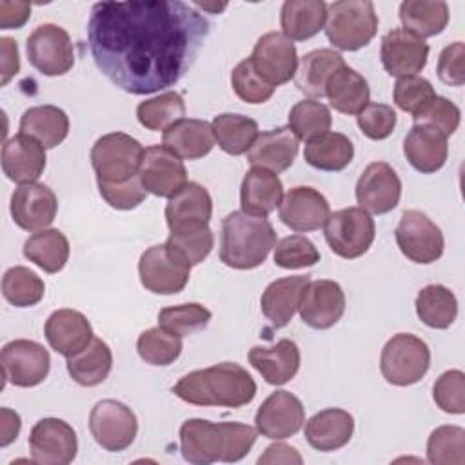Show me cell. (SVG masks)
Listing matches in <instances>:
<instances>
[{"label": "cell", "instance_id": "cell-1", "mask_svg": "<svg viewBox=\"0 0 465 465\" xmlns=\"http://www.w3.org/2000/svg\"><path fill=\"white\" fill-rule=\"evenodd\" d=\"M207 35V18L180 0L98 2L87 22L98 71L131 94L173 87L194 64Z\"/></svg>", "mask_w": 465, "mask_h": 465}, {"label": "cell", "instance_id": "cell-2", "mask_svg": "<svg viewBox=\"0 0 465 465\" xmlns=\"http://www.w3.org/2000/svg\"><path fill=\"white\" fill-rule=\"evenodd\" d=\"M256 436L258 430L245 423L191 418L180 427V450L183 460L194 465L234 463L249 454Z\"/></svg>", "mask_w": 465, "mask_h": 465}, {"label": "cell", "instance_id": "cell-3", "mask_svg": "<svg viewBox=\"0 0 465 465\" xmlns=\"http://www.w3.org/2000/svg\"><path fill=\"white\" fill-rule=\"evenodd\" d=\"M173 392L191 405L238 409L254 400L256 383L242 365L222 361L182 376Z\"/></svg>", "mask_w": 465, "mask_h": 465}, {"label": "cell", "instance_id": "cell-4", "mask_svg": "<svg viewBox=\"0 0 465 465\" xmlns=\"http://www.w3.org/2000/svg\"><path fill=\"white\" fill-rule=\"evenodd\" d=\"M276 245V231L265 216L243 211L229 213L222 222L220 260L238 271L262 265Z\"/></svg>", "mask_w": 465, "mask_h": 465}, {"label": "cell", "instance_id": "cell-5", "mask_svg": "<svg viewBox=\"0 0 465 465\" xmlns=\"http://www.w3.org/2000/svg\"><path fill=\"white\" fill-rule=\"evenodd\" d=\"M378 31V15L369 0H341L327 5L325 35L340 51L365 47Z\"/></svg>", "mask_w": 465, "mask_h": 465}, {"label": "cell", "instance_id": "cell-6", "mask_svg": "<svg viewBox=\"0 0 465 465\" xmlns=\"http://www.w3.org/2000/svg\"><path fill=\"white\" fill-rule=\"evenodd\" d=\"M142 143L125 133H107L91 147V165L98 182L120 183L138 176L143 158Z\"/></svg>", "mask_w": 465, "mask_h": 465}, {"label": "cell", "instance_id": "cell-7", "mask_svg": "<svg viewBox=\"0 0 465 465\" xmlns=\"http://www.w3.org/2000/svg\"><path fill=\"white\" fill-rule=\"evenodd\" d=\"M430 367L427 343L409 332L394 334L387 340L380 356V371L391 385L407 387L418 383Z\"/></svg>", "mask_w": 465, "mask_h": 465}, {"label": "cell", "instance_id": "cell-8", "mask_svg": "<svg viewBox=\"0 0 465 465\" xmlns=\"http://www.w3.org/2000/svg\"><path fill=\"white\" fill-rule=\"evenodd\" d=\"M191 263L167 242L145 249L138 262L142 285L154 294L183 291L191 276Z\"/></svg>", "mask_w": 465, "mask_h": 465}, {"label": "cell", "instance_id": "cell-9", "mask_svg": "<svg viewBox=\"0 0 465 465\" xmlns=\"http://www.w3.org/2000/svg\"><path fill=\"white\" fill-rule=\"evenodd\" d=\"M323 227L331 251L345 260L365 254L376 236L374 220L361 207H345L329 214Z\"/></svg>", "mask_w": 465, "mask_h": 465}, {"label": "cell", "instance_id": "cell-10", "mask_svg": "<svg viewBox=\"0 0 465 465\" xmlns=\"http://www.w3.org/2000/svg\"><path fill=\"white\" fill-rule=\"evenodd\" d=\"M27 58L44 76H62L74 65V47L67 31L42 24L27 36Z\"/></svg>", "mask_w": 465, "mask_h": 465}, {"label": "cell", "instance_id": "cell-11", "mask_svg": "<svg viewBox=\"0 0 465 465\" xmlns=\"http://www.w3.org/2000/svg\"><path fill=\"white\" fill-rule=\"evenodd\" d=\"M394 236L401 254L414 263H432L443 254L445 240L441 229L418 209H409L401 214Z\"/></svg>", "mask_w": 465, "mask_h": 465}, {"label": "cell", "instance_id": "cell-12", "mask_svg": "<svg viewBox=\"0 0 465 465\" xmlns=\"http://www.w3.org/2000/svg\"><path fill=\"white\" fill-rule=\"evenodd\" d=\"M89 430L102 449L120 452L134 441L138 421L134 412L125 403L116 400H102L91 409Z\"/></svg>", "mask_w": 465, "mask_h": 465}, {"label": "cell", "instance_id": "cell-13", "mask_svg": "<svg viewBox=\"0 0 465 465\" xmlns=\"http://www.w3.org/2000/svg\"><path fill=\"white\" fill-rule=\"evenodd\" d=\"M249 60L258 76L274 89L294 78L298 69L296 45L283 33L276 31L258 38Z\"/></svg>", "mask_w": 465, "mask_h": 465}, {"label": "cell", "instance_id": "cell-14", "mask_svg": "<svg viewBox=\"0 0 465 465\" xmlns=\"http://www.w3.org/2000/svg\"><path fill=\"white\" fill-rule=\"evenodd\" d=\"M0 363L4 380L15 387H35L40 385L51 367L47 349L33 340H13L4 345L0 352Z\"/></svg>", "mask_w": 465, "mask_h": 465}, {"label": "cell", "instance_id": "cell-15", "mask_svg": "<svg viewBox=\"0 0 465 465\" xmlns=\"http://www.w3.org/2000/svg\"><path fill=\"white\" fill-rule=\"evenodd\" d=\"M29 449L35 463L67 465L76 458V432L60 418H42L29 432Z\"/></svg>", "mask_w": 465, "mask_h": 465}, {"label": "cell", "instance_id": "cell-16", "mask_svg": "<svg viewBox=\"0 0 465 465\" xmlns=\"http://www.w3.org/2000/svg\"><path fill=\"white\" fill-rule=\"evenodd\" d=\"M138 178L145 193L162 198H173L187 183V171L173 151L165 145L145 147Z\"/></svg>", "mask_w": 465, "mask_h": 465}, {"label": "cell", "instance_id": "cell-17", "mask_svg": "<svg viewBox=\"0 0 465 465\" xmlns=\"http://www.w3.org/2000/svg\"><path fill=\"white\" fill-rule=\"evenodd\" d=\"M305 421V409L298 396L289 391H276L258 407L256 430L269 440H285L294 436Z\"/></svg>", "mask_w": 465, "mask_h": 465}, {"label": "cell", "instance_id": "cell-18", "mask_svg": "<svg viewBox=\"0 0 465 465\" xmlns=\"http://www.w3.org/2000/svg\"><path fill=\"white\" fill-rule=\"evenodd\" d=\"M401 198V182L387 162L369 163L356 183L360 207L372 214L391 213Z\"/></svg>", "mask_w": 465, "mask_h": 465}, {"label": "cell", "instance_id": "cell-19", "mask_svg": "<svg viewBox=\"0 0 465 465\" xmlns=\"http://www.w3.org/2000/svg\"><path fill=\"white\" fill-rule=\"evenodd\" d=\"M380 58L391 76H416L429 58V45L418 35L398 27L381 38Z\"/></svg>", "mask_w": 465, "mask_h": 465}, {"label": "cell", "instance_id": "cell-20", "mask_svg": "<svg viewBox=\"0 0 465 465\" xmlns=\"http://www.w3.org/2000/svg\"><path fill=\"white\" fill-rule=\"evenodd\" d=\"M13 222L24 231L47 229L58 211V200L45 183L31 182L18 185L11 194Z\"/></svg>", "mask_w": 465, "mask_h": 465}, {"label": "cell", "instance_id": "cell-21", "mask_svg": "<svg viewBox=\"0 0 465 465\" xmlns=\"http://www.w3.org/2000/svg\"><path fill=\"white\" fill-rule=\"evenodd\" d=\"M298 311L303 323L309 327L320 331L331 329L345 312V292L334 280L309 282L302 294Z\"/></svg>", "mask_w": 465, "mask_h": 465}, {"label": "cell", "instance_id": "cell-22", "mask_svg": "<svg viewBox=\"0 0 465 465\" xmlns=\"http://www.w3.org/2000/svg\"><path fill=\"white\" fill-rule=\"evenodd\" d=\"M278 214L289 229L296 232H311L325 225L331 207L327 198L314 187L296 185L283 196Z\"/></svg>", "mask_w": 465, "mask_h": 465}, {"label": "cell", "instance_id": "cell-23", "mask_svg": "<svg viewBox=\"0 0 465 465\" xmlns=\"http://www.w3.org/2000/svg\"><path fill=\"white\" fill-rule=\"evenodd\" d=\"M45 147L24 133L15 134L2 145L4 174L15 183H31L45 169Z\"/></svg>", "mask_w": 465, "mask_h": 465}, {"label": "cell", "instance_id": "cell-24", "mask_svg": "<svg viewBox=\"0 0 465 465\" xmlns=\"http://www.w3.org/2000/svg\"><path fill=\"white\" fill-rule=\"evenodd\" d=\"M44 334L53 351L69 358L91 343L93 327L80 311L58 309L45 320Z\"/></svg>", "mask_w": 465, "mask_h": 465}, {"label": "cell", "instance_id": "cell-25", "mask_svg": "<svg viewBox=\"0 0 465 465\" xmlns=\"http://www.w3.org/2000/svg\"><path fill=\"white\" fill-rule=\"evenodd\" d=\"M298 138L289 127H276L256 136L247 151V162L272 173L287 171L298 154Z\"/></svg>", "mask_w": 465, "mask_h": 465}, {"label": "cell", "instance_id": "cell-26", "mask_svg": "<svg viewBox=\"0 0 465 465\" xmlns=\"http://www.w3.org/2000/svg\"><path fill=\"white\" fill-rule=\"evenodd\" d=\"M309 282V274H296L278 278L265 287L260 298V307L274 329H282L292 320Z\"/></svg>", "mask_w": 465, "mask_h": 465}, {"label": "cell", "instance_id": "cell-27", "mask_svg": "<svg viewBox=\"0 0 465 465\" xmlns=\"http://www.w3.org/2000/svg\"><path fill=\"white\" fill-rule=\"evenodd\" d=\"M403 154L416 171L432 174L440 171L447 160V136L430 125L414 124L403 140Z\"/></svg>", "mask_w": 465, "mask_h": 465}, {"label": "cell", "instance_id": "cell-28", "mask_svg": "<svg viewBox=\"0 0 465 465\" xmlns=\"http://www.w3.org/2000/svg\"><path fill=\"white\" fill-rule=\"evenodd\" d=\"M249 363L271 385L291 381L300 369V349L292 340H278L272 347L256 345L249 351Z\"/></svg>", "mask_w": 465, "mask_h": 465}, {"label": "cell", "instance_id": "cell-29", "mask_svg": "<svg viewBox=\"0 0 465 465\" xmlns=\"http://www.w3.org/2000/svg\"><path fill=\"white\" fill-rule=\"evenodd\" d=\"M354 432V418L343 409H323L305 423L307 443L320 452L345 447Z\"/></svg>", "mask_w": 465, "mask_h": 465}, {"label": "cell", "instance_id": "cell-30", "mask_svg": "<svg viewBox=\"0 0 465 465\" xmlns=\"http://www.w3.org/2000/svg\"><path fill=\"white\" fill-rule=\"evenodd\" d=\"M283 200V183L276 173L252 167L245 173L240 187V205L243 213L267 216Z\"/></svg>", "mask_w": 465, "mask_h": 465}, {"label": "cell", "instance_id": "cell-31", "mask_svg": "<svg viewBox=\"0 0 465 465\" xmlns=\"http://www.w3.org/2000/svg\"><path fill=\"white\" fill-rule=\"evenodd\" d=\"M163 143L182 160H198L211 153L214 147L213 127L205 120L182 118L163 131Z\"/></svg>", "mask_w": 465, "mask_h": 465}, {"label": "cell", "instance_id": "cell-32", "mask_svg": "<svg viewBox=\"0 0 465 465\" xmlns=\"http://www.w3.org/2000/svg\"><path fill=\"white\" fill-rule=\"evenodd\" d=\"M213 214V200L209 191L196 183L187 182L183 189H180L173 198H169L165 205V220L169 231L209 223Z\"/></svg>", "mask_w": 465, "mask_h": 465}, {"label": "cell", "instance_id": "cell-33", "mask_svg": "<svg viewBox=\"0 0 465 465\" xmlns=\"http://www.w3.org/2000/svg\"><path fill=\"white\" fill-rule=\"evenodd\" d=\"M341 65H345V60L338 51L327 47L314 49L300 60L294 84L303 94L311 98H323L329 78Z\"/></svg>", "mask_w": 465, "mask_h": 465}, {"label": "cell", "instance_id": "cell-34", "mask_svg": "<svg viewBox=\"0 0 465 465\" xmlns=\"http://www.w3.org/2000/svg\"><path fill=\"white\" fill-rule=\"evenodd\" d=\"M325 96L334 111L343 114H358L369 104L371 91L367 80L345 64L329 78Z\"/></svg>", "mask_w": 465, "mask_h": 465}, {"label": "cell", "instance_id": "cell-35", "mask_svg": "<svg viewBox=\"0 0 465 465\" xmlns=\"http://www.w3.org/2000/svg\"><path fill=\"white\" fill-rule=\"evenodd\" d=\"M327 20L323 0H287L280 11L282 31L289 40H309L320 33Z\"/></svg>", "mask_w": 465, "mask_h": 465}, {"label": "cell", "instance_id": "cell-36", "mask_svg": "<svg viewBox=\"0 0 465 465\" xmlns=\"http://www.w3.org/2000/svg\"><path fill=\"white\" fill-rule=\"evenodd\" d=\"M20 133L33 136L45 149H53L67 138L69 118L65 111L56 105H35L24 111Z\"/></svg>", "mask_w": 465, "mask_h": 465}, {"label": "cell", "instance_id": "cell-37", "mask_svg": "<svg viewBox=\"0 0 465 465\" xmlns=\"http://www.w3.org/2000/svg\"><path fill=\"white\" fill-rule=\"evenodd\" d=\"M352 156L354 145L349 136L332 131L309 140L303 151V158L311 167L329 173L345 169L352 162Z\"/></svg>", "mask_w": 465, "mask_h": 465}, {"label": "cell", "instance_id": "cell-38", "mask_svg": "<svg viewBox=\"0 0 465 465\" xmlns=\"http://www.w3.org/2000/svg\"><path fill=\"white\" fill-rule=\"evenodd\" d=\"M111 369L113 352L100 338H93L84 351L67 358V372L82 387H94L102 383L109 376Z\"/></svg>", "mask_w": 465, "mask_h": 465}, {"label": "cell", "instance_id": "cell-39", "mask_svg": "<svg viewBox=\"0 0 465 465\" xmlns=\"http://www.w3.org/2000/svg\"><path fill=\"white\" fill-rule=\"evenodd\" d=\"M24 256L42 271L54 274L69 260V240L58 229H42L24 242Z\"/></svg>", "mask_w": 465, "mask_h": 465}, {"label": "cell", "instance_id": "cell-40", "mask_svg": "<svg viewBox=\"0 0 465 465\" xmlns=\"http://www.w3.org/2000/svg\"><path fill=\"white\" fill-rule=\"evenodd\" d=\"M400 20L403 29L429 38L440 35L449 24L447 2H427V0H405L400 4Z\"/></svg>", "mask_w": 465, "mask_h": 465}, {"label": "cell", "instance_id": "cell-41", "mask_svg": "<svg viewBox=\"0 0 465 465\" xmlns=\"http://www.w3.org/2000/svg\"><path fill=\"white\" fill-rule=\"evenodd\" d=\"M211 127L220 149L232 156L245 154L258 136V124L252 118L236 113H222L214 116Z\"/></svg>", "mask_w": 465, "mask_h": 465}, {"label": "cell", "instance_id": "cell-42", "mask_svg": "<svg viewBox=\"0 0 465 465\" xmlns=\"http://www.w3.org/2000/svg\"><path fill=\"white\" fill-rule=\"evenodd\" d=\"M416 314L430 329H449L458 316V300L440 283L423 287L416 296Z\"/></svg>", "mask_w": 465, "mask_h": 465}, {"label": "cell", "instance_id": "cell-43", "mask_svg": "<svg viewBox=\"0 0 465 465\" xmlns=\"http://www.w3.org/2000/svg\"><path fill=\"white\" fill-rule=\"evenodd\" d=\"M138 122L149 131H165L185 116L183 96L176 91L162 93L136 107Z\"/></svg>", "mask_w": 465, "mask_h": 465}, {"label": "cell", "instance_id": "cell-44", "mask_svg": "<svg viewBox=\"0 0 465 465\" xmlns=\"http://www.w3.org/2000/svg\"><path fill=\"white\" fill-rule=\"evenodd\" d=\"M45 292L44 280L31 269L15 265L4 272L2 294L15 307L36 305Z\"/></svg>", "mask_w": 465, "mask_h": 465}, {"label": "cell", "instance_id": "cell-45", "mask_svg": "<svg viewBox=\"0 0 465 465\" xmlns=\"http://www.w3.org/2000/svg\"><path fill=\"white\" fill-rule=\"evenodd\" d=\"M332 116L325 104L316 100H302L289 113V129L302 142H309L331 129Z\"/></svg>", "mask_w": 465, "mask_h": 465}, {"label": "cell", "instance_id": "cell-46", "mask_svg": "<svg viewBox=\"0 0 465 465\" xmlns=\"http://www.w3.org/2000/svg\"><path fill=\"white\" fill-rule=\"evenodd\" d=\"M427 460L432 465L465 463V430L458 425H441L427 440Z\"/></svg>", "mask_w": 465, "mask_h": 465}, {"label": "cell", "instance_id": "cell-47", "mask_svg": "<svg viewBox=\"0 0 465 465\" xmlns=\"http://www.w3.org/2000/svg\"><path fill=\"white\" fill-rule=\"evenodd\" d=\"M136 351L140 358L149 365L165 367L178 360L182 352V338L171 334L169 331L158 327H151L138 336Z\"/></svg>", "mask_w": 465, "mask_h": 465}, {"label": "cell", "instance_id": "cell-48", "mask_svg": "<svg viewBox=\"0 0 465 465\" xmlns=\"http://www.w3.org/2000/svg\"><path fill=\"white\" fill-rule=\"evenodd\" d=\"M211 311L202 303H180L162 309L158 312V325L171 334L183 338L205 329L211 322Z\"/></svg>", "mask_w": 465, "mask_h": 465}, {"label": "cell", "instance_id": "cell-49", "mask_svg": "<svg viewBox=\"0 0 465 465\" xmlns=\"http://www.w3.org/2000/svg\"><path fill=\"white\" fill-rule=\"evenodd\" d=\"M167 243L174 247L191 265H198L213 251L214 236L207 223L189 225V227L169 231Z\"/></svg>", "mask_w": 465, "mask_h": 465}, {"label": "cell", "instance_id": "cell-50", "mask_svg": "<svg viewBox=\"0 0 465 465\" xmlns=\"http://www.w3.org/2000/svg\"><path fill=\"white\" fill-rule=\"evenodd\" d=\"M392 98L401 111L416 116L436 98V91L423 76H401L394 84Z\"/></svg>", "mask_w": 465, "mask_h": 465}, {"label": "cell", "instance_id": "cell-51", "mask_svg": "<svg viewBox=\"0 0 465 465\" xmlns=\"http://www.w3.org/2000/svg\"><path fill=\"white\" fill-rule=\"evenodd\" d=\"M274 263L282 269H303L320 262L316 245L303 234H291L274 245Z\"/></svg>", "mask_w": 465, "mask_h": 465}, {"label": "cell", "instance_id": "cell-52", "mask_svg": "<svg viewBox=\"0 0 465 465\" xmlns=\"http://www.w3.org/2000/svg\"><path fill=\"white\" fill-rule=\"evenodd\" d=\"M231 85L236 96L247 104H263L274 94V87L258 76L249 58L236 64L231 73Z\"/></svg>", "mask_w": 465, "mask_h": 465}, {"label": "cell", "instance_id": "cell-53", "mask_svg": "<svg viewBox=\"0 0 465 465\" xmlns=\"http://www.w3.org/2000/svg\"><path fill=\"white\" fill-rule=\"evenodd\" d=\"M436 405L447 414L465 412V374L460 369L445 371L432 385Z\"/></svg>", "mask_w": 465, "mask_h": 465}, {"label": "cell", "instance_id": "cell-54", "mask_svg": "<svg viewBox=\"0 0 465 465\" xmlns=\"http://www.w3.org/2000/svg\"><path fill=\"white\" fill-rule=\"evenodd\" d=\"M360 131L371 140H385L396 127V111L387 104L369 102L358 114Z\"/></svg>", "mask_w": 465, "mask_h": 465}, {"label": "cell", "instance_id": "cell-55", "mask_svg": "<svg viewBox=\"0 0 465 465\" xmlns=\"http://www.w3.org/2000/svg\"><path fill=\"white\" fill-rule=\"evenodd\" d=\"M412 120H414V124L430 125V127L438 129L440 133H443L445 136H450L460 127L461 113L454 102H450L445 96L436 94V98L420 114L412 116Z\"/></svg>", "mask_w": 465, "mask_h": 465}, {"label": "cell", "instance_id": "cell-56", "mask_svg": "<svg viewBox=\"0 0 465 465\" xmlns=\"http://www.w3.org/2000/svg\"><path fill=\"white\" fill-rule=\"evenodd\" d=\"M98 191L102 198L114 209L120 211H129L138 207L145 200V189L140 183V178L134 176L127 182L120 183H107V182H98Z\"/></svg>", "mask_w": 465, "mask_h": 465}, {"label": "cell", "instance_id": "cell-57", "mask_svg": "<svg viewBox=\"0 0 465 465\" xmlns=\"http://www.w3.org/2000/svg\"><path fill=\"white\" fill-rule=\"evenodd\" d=\"M438 76L443 84L460 87L465 84V45L463 42H454L440 53L438 58Z\"/></svg>", "mask_w": 465, "mask_h": 465}, {"label": "cell", "instance_id": "cell-58", "mask_svg": "<svg viewBox=\"0 0 465 465\" xmlns=\"http://www.w3.org/2000/svg\"><path fill=\"white\" fill-rule=\"evenodd\" d=\"M31 16V4L22 0H2L0 2V27L2 29H18Z\"/></svg>", "mask_w": 465, "mask_h": 465}, {"label": "cell", "instance_id": "cell-59", "mask_svg": "<svg viewBox=\"0 0 465 465\" xmlns=\"http://www.w3.org/2000/svg\"><path fill=\"white\" fill-rule=\"evenodd\" d=\"M0 53H2V85H7L9 80L20 71V56L16 40L9 36L0 38Z\"/></svg>", "mask_w": 465, "mask_h": 465}, {"label": "cell", "instance_id": "cell-60", "mask_svg": "<svg viewBox=\"0 0 465 465\" xmlns=\"http://www.w3.org/2000/svg\"><path fill=\"white\" fill-rule=\"evenodd\" d=\"M258 463L260 465H265V463H303V458L302 454L291 447V445H285V443H272L265 449V452L258 458Z\"/></svg>", "mask_w": 465, "mask_h": 465}, {"label": "cell", "instance_id": "cell-61", "mask_svg": "<svg viewBox=\"0 0 465 465\" xmlns=\"http://www.w3.org/2000/svg\"><path fill=\"white\" fill-rule=\"evenodd\" d=\"M20 416L16 411L2 407L0 409V447H7L13 443L20 434Z\"/></svg>", "mask_w": 465, "mask_h": 465}, {"label": "cell", "instance_id": "cell-62", "mask_svg": "<svg viewBox=\"0 0 465 465\" xmlns=\"http://www.w3.org/2000/svg\"><path fill=\"white\" fill-rule=\"evenodd\" d=\"M193 5L196 9H203V11H211V13H220V11H223L227 7V4H200V2H196Z\"/></svg>", "mask_w": 465, "mask_h": 465}]
</instances>
